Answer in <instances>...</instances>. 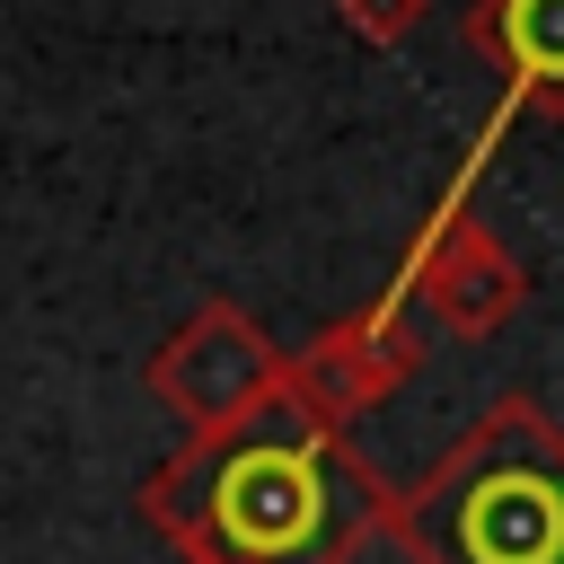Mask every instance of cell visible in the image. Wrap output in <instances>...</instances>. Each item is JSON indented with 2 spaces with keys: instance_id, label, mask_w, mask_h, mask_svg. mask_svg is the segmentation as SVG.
<instances>
[{
  "instance_id": "obj_4",
  "label": "cell",
  "mask_w": 564,
  "mask_h": 564,
  "mask_svg": "<svg viewBox=\"0 0 564 564\" xmlns=\"http://www.w3.org/2000/svg\"><path fill=\"white\" fill-rule=\"evenodd\" d=\"M414 370H423V308H405V300H361L352 317H326V326L282 361V388H291L317 423L352 432V423H361L370 405H388Z\"/></svg>"
},
{
  "instance_id": "obj_2",
  "label": "cell",
  "mask_w": 564,
  "mask_h": 564,
  "mask_svg": "<svg viewBox=\"0 0 564 564\" xmlns=\"http://www.w3.org/2000/svg\"><path fill=\"white\" fill-rule=\"evenodd\" d=\"M405 564H564V423L502 388L414 485H397L388 529Z\"/></svg>"
},
{
  "instance_id": "obj_6",
  "label": "cell",
  "mask_w": 564,
  "mask_h": 564,
  "mask_svg": "<svg viewBox=\"0 0 564 564\" xmlns=\"http://www.w3.org/2000/svg\"><path fill=\"white\" fill-rule=\"evenodd\" d=\"M423 9H432V0H335V18H344L361 44H405V35L423 26Z\"/></svg>"
},
{
  "instance_id": "obj_5",
  "label": "cell",
  "mask_w": 564,
  "mask_h": 564,
  "mask_svg": "<svg viewBox=\"0 0 564 564\" xmlns=\"http://www.w3.org/2000/svg\"><path fill=\"white\" fill-rule=\"evenodd\" d=\"M467 53L502 70L511 115H564V0H467Z\"/></svg>"
},
{
  "instance_id": "obj_3",
  "label": "cell",
  "mask_w": 564,
  "mask_h": 564,
  "mask_svg": "<svg viewBox=\"0 0 564 564\" xmlns=\"http://www.w3.org/2000/svg\"><path fill=\"white\" fill-rule=\"evenodd\" d=\"M282 344L238 308V300H203L185 308L176 335H159V352L141 361V388L185 423V432H212V423H238L247 405H264L282 388Z\"/></svg>"
},
{
  "instance_id": "obj_1",
  "label": "cell",
  "mask_w": 564,
  "mask_h": 564,
  "mask_svg": "<svg viewBox=\"0 0 564 564\" xmlns=\"http://www.w3.org/2000/svg\"><path fill=\"white\" fill-rule=\"evenodd\" d=\"M388 502L397 485L352 449V432L317 423L291 388L238 423L185 432L132 494L185 564H352L388 529Z\"/></svg>"
}]
</instances>
